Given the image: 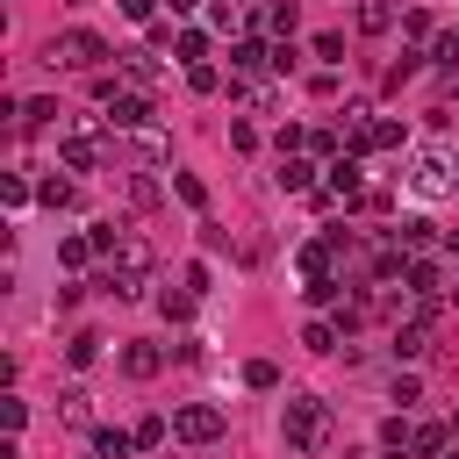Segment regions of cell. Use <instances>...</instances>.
Wrapping results in <instances>:
<instances>
[{"instance_id": "6da1fadb", "label": "cell", "mask_w": 459, "mask_h": 459, "mask_svg": "<svg viewBox=\"0 0 459 459\" xmlns=\"http://www.w3.org/2000/svg\"><path fill=\"white\" fill-rule=\"evenodd\" d=\"M280 430H287V452H323L330 445V402L323 394H294Z\"/></svg>"}, {"instance_id": "7a4b0ae2", "label": "cell", "mask_w": 459, "mask_h": 459, "mask_svg": "<svg viewBox=\"0 0 459 459\" xmlns=\"http://www.w3.org/2000/svg\"><path fill=\"white\" fill-rule=\"evenodd\" d=\"M409 186H416L423 201H445V194H459V172H452L445 151H416V158H409Z\"/></svg>"}, {"instance_id": "3957f363", "label": "cell", "mask_w": 459, "mask_h": 459, "mask_svg": "<svg viewBox=\"0 0 459 459\" xmlns=\"http://www.w3.org/2000/svg\"><path fill=\"white\" fill-rule=\"evenodd\" d=\"M172 437L179 445H215L222 437V409L215 402H179L172 409Z\"/></svg>"}, {"instance_id": "277c9868", "label": "cell", "mask_w": 459, "mask_h": 459, "mask_svg": "<svg viewBox=\"0 0 459 459\" xmlns=\"http://www.w3.org/2000/svg\"><path fill=\"white\" fill-rule=\"evenodd\" d=\"M43 57H50V65H79V72H93V65L108 57V43H100L93 29H65V36H57Z\"/></svg>"}, {"instance_id": "5b68a950", "label": "cell", "mask_w": 459, "mask_h": 459, "mask_svg": "<svg viewBox=\"0 0 459 459\" xmlns=\"http://www.w3.org/2000/svg\"><path fill=\"white\" fill-rule=\"evenodd\" d=\"M323 194H330V201H344V208H366V165H359V158L323 165Z\"/></svg>"}, {"instance_id": "8992f818", "label": "cell", "mask_w": 459, "mask_h": 459, "mask_svg": "<svg viewBox=\"0 0 459 459\" xmlns=\"http://www.w3.org/2000/svg\"><path fill=\"white\" fill-rule=\"evenodd\" d=\"M57 165H65V172H93V165H100V136H93V129H65V136H57Z\"/></svg>"}, {"instance_id": "52a82bcc", "label": "cell", "mask_w": 459, "mask_h": 459, "mask_svg": "<svg viewBox=\"0 0 459 459\" xmlns=\"http://www.w3.org/2000/svg\"><path fill=\"white\" fill-rule=\"evenodd\" d=\"M151 265H158V258H151V237H143V230H129V237L115 244V265H108V273H122V280H136V287H143V273H151Z\"/></svg>"}, {"instance_id": "ba28073f", "label": "cell", "mask_w": 459, "mask_h": 459, "mask_svg": "<svg viewBox=\"0 0 459 459\" xmlns=\"http://www.w3.org/2000/svg\"><path fill=\"white\" fill-rule=\"evenodd\" d=\"M108 129H151V93H108Z\"/></svg>"}, {"instance_id": "9c48e42d", "label": "cell", "mask_w": 459, "mask_h": 459, "mask_svg": "<svg viewBox=\"0 0 459 459\" xmlns=\"http://www.w3.org/2000/svg\"><path fill=\"white\" fill-rule=\"evenodd\" d=\"M230 72H237V79H258V72H273V50H265L258 36H237V43H230Z\"/></svg>"}, {"instance_id": "30bf717a", "label": "cell", "mask_w": 459, "mask_h": 459, "mask_svg": "<svg viewBox=\"0 0 459 459\" xmlns=\"http://www.w3.org/2000/svg\"><path fill=\"white\" fill-rule=\"evenodd\" d=\"M351 22H359V36H387V29L402 22V0H359Z\"/></svg>"}, {"instance_id": "8fae6325", "label": "cell", "mask_w": 459, "mask_h": 459, "mask_svg": "<svg viewBox=\"0 0 459 459\" xmlns=\"http://www.w3.org/2000/svg\"><path fill=\"white\" fill-rule=\"evenodd\" d=\"M273 179H280L287 194H316V186H323V179H316V158H308V151H294V158H280V172H273Z\"/></svg>"}, {"instance_id": "7c38bea8", "label": "cell", "mask_w": 459, "mask_h": 459, "mask_svg": "<svg viewBox=\"0 0 459 459\" xmlns=\"http://www.w3.org/2000/svg\"><path fill=\"white\" fill-rule=\"evenodd\" d=\"M158 366H165V351H158V344H143V337H136V344H122V373H129V380H151Z\"/></svg>"}, {"instance_id": "4fadbf2b", "label": "cell", "mask_w": 459, "mask_h": 459, "mask_svg": "<svg viewBox=\"0 0 459 459\" xmlns=\"http://www.w3.org/2000/svg\"><path fill=\"white\" fill-rule=\"evenodd\" d=\"M445 445H452L445 423H416V430H409V459H445Z\"/></svg>"}, {"instance_id": "5bb4252c", "label": "cell", "mask_w": 459, "mask_h": 459, "mask_svg": "<svg viewBox=\"0 0 459 459\" xmlns=\"http://www.w3.org/2000/svg\"><path fill=\"white\" fill-rule=\"evenodd\" d=\"M402 143H409V129H402L394 115H373V122H366V151H402Z\"/></svg>"}, {"instance_id": "9a60e30c", "label": "cell", "mask_w": 459, "mask_h": 459, "mask_svg": "<svg viewBox=\"0 0 459 459\" xmlns=\"http://www.w3.org/2000/svg\"><path fill=\"white\" fill-rule=\"evenodd\" d=\"M402 294H416V301H437V265H430V258H409V273H402Z\"/></svg>"}, {"instance_id": "2e32d148", "label": "cell", "mask_w": 459, "mask_h": 459, "mask_svg": "<svg viewBox=\"0 0 459 459\" xmlns=\"http://www.w3.org/2000/svg\"><path fill=\"white\" fill-rule=\"evenodd\" d=\"M208 22H215L222 36H237V29L251 22V0H208Z\"/></svg>"}, {"instance_id": "e0dca14e", "label": "cell", "mask_w": 459, "mask_h": 459, "mask_svg": "<svg viewBox=\"0 0 459 459\" xmlns=\"http://www.w3.org/2000/svg\"><path fill=\"white\" fill-rule=\"evenodd\" d=\"M430 351V330L423 323H394V359H423Z\"/></svg>"}, {"instance_id": "ac0fdd59", "label": "cell", "mask_w": 459, "mask_h": 459, "mask_svg": "<svg viewBox=\"0 0 459 459\" xmlns=\"http://www.w3.org/2000/svg\"><path fill=\"white\" fill-rule=\"evenodd\" d=\"M158 316H165V323H186V316H194V287H165V294H158Z\"/></svg>"}, {"instance_id": "d6986e66", "label": "cell", "mask_w": 459, "mask_h": 459, "mask_svg": "<svg viewBox=\"0 0 459 459\" xmlns=\"http://www.w3.org/2000/svg\"><path fill=\"white\" fill-rule=\"evenodd\" d=\"M337 337H344V330H337L330 316H316V323H301V344H308V351H337Z\"/></svg>"}, {"instance_id": "ffe728a7", "label": "cell", "mask_w": 459, "mask_h": 459, "mask_svg": "<svg viewBox=\"0 0 459 459\" xmlns=\"http://www.w3.org/2000/svg\"><path fill=\"white\" fill-rule=\"evenodd\" d=\"M50 115H57V100H22V108H14V122H22L29 136H36V129H50Z\"/></svg>"}, {"instance_id": "44dd1931", "label": "cell", "mask_w": 459, "mask_h": 459, "mask_svg": "<svg viewBox=\"0 0 459 459\" xmlns=\"http://www.w3.org/2000/svg\"><path fill=\"white\" fill-rule=\"evenodd\" d=\"M65 359H72V366H93V359H100V330H72Z\"/></svg>"}, {"instance_id": "7402d4cb", "label": "cell", "mask_w": 459, "mask_h": 459, "mask_svg": "<svg viewBox=\"0 0 459 459\" xmlns=\"http://www.w3.org/2000/svg\"><path fill=\"white\" fill-rule=\"evenodd\" d=\"M129 445H136V430H115V423H108V430H93V452H100V459H122Z\"/></svg>"}, {"instance_id": "603a6c76", "label": "cell", "mask_w": 459, "mask_h": 459, "mask_svg": "<svg viewBox=\"0 0 459 459\" xmlns=\"http://www.w3.org/2000/svg\"><path fill=\"white\" fill-rule=\"evenodd\" d=\"M430 65L459 72V29H437V36H430Z\"/></svg>"}, {"instance_id": "cb8c5ba5", "label": "cell", "mask_w": 459, "mask_h": 459, "mask_svg": "<svg viewBox=\"0 0 459 459\" xmlns=\"http://www.w3.org/2000/svg\"><path fill=\"white\" fill-rule=\"evenodd\" d=\"M186 65H208V29H179V43H172Z\"/></svg>"}, {"instance_id": "d4e9b609", "label": "cell", "mask_w": 459, "mask_h": 459, "mask_svg": "<svg viewBox=\"0 0 459 459\" xmlns=\"http://www.w3.org/2000/svg\"><path fill=\"white\" fill-rule=\"evenodd\" d=\"M36 201H43V208H72V201H79V186H72V179H43V186H36Z\"/></svg>"}, {"instance_id": "484cf974", "label": "cell", "mask_w": 459, "mask_h": 459, "mask_svg": "<svg viewBox=\"0 0 459 459\" xmlns=\"http://www.w3.org/2000/svg\"><path fill=\"white\" fill-rule=\"evenodd\" d=\"M86 258H93V237H57V265H72V273H79Z\"/></svg>"}, {"instance_id": "4316f807", "label": "cell", "mask_w": 459, "mask_h": 459, "mask_svg": "<svg viewBox=\"0 0 459 459\" xmlns=\"http://www.w3.org/2000/svg\"><path fill=\"white\" fill-rule=\"evenodd\" d=\"M308 301H316V308H344L351 294H344V280H308Z\"/></svg>"}, {"instance_id": "83f0119b", "label": "cell", "mask_w": 459, "mask_h": 459, "mask_svg": "<svg viewBox=\"0 0 459 459\" xmlns=\"http://www.w3.org/2000/svg\"><path fill=\"white\" fill-rule=\"evenodd\" d=\"M244 387L273 394V387H280V366H273V359H251V366H244Z\"/></svg>"}, {"instance_id": "f1b7e54d", "label": "cell", "mask_w": 459, "mask_h": 459, "mask_svg": "<svg viewBox=\"0 0 459 459\" xmlns=\"http://www.w3.org/2000/svg\"><path fill=\"white\" fill-rule=\"evenodd\" d=\"M57 409H65V423H86V416H93V394H86V387H65Z\"/></svg>"}, {"instance_id": "f546056e", "label": "cell", "mask_w": 459, "mask_h": 459, "mask_svg": "<svg viewBox=\"0 0 459 459\" xmlns=\"http://www.w3.org/2000/svg\"><path fill=\"white\" fill-rule=\"evenodd\" d=\"M294 22H301V14H294V0H280V7H265V29H273V36H280V43H287V36H294Z\"/></svg>"}, {"instance_id": "4dcf8cb0", "label": "cell", "mask_w": 459, "mask_h": 459, "mask_svg": "<svg viewBox=\"0 0 459 459\" xmlns=\"http://www.w3.org/2000/svg\"><path fill=\"white\" fill-rule=\"evenodd\" d=\"M115 57H122V72H129V79H136V86H151V79H158V65H151V57H143V50H115Z\"/></svg>"}, {"instance_id": "1f68e13d", "label": "cell", "mask_w": 459, "mask_h": 459, "mask_svg": "<svg viewBox=\"0 0 459 459\" xmlns=\"http://www.w3.org/2000/svg\"><path fill=\"white\" fill-rule=\"evenodd\" d=\"M172 194H179V201H186V208H208V186H201V179H194V172H172Z\"/></svg>"}, {"instance_id": "d6a6232c", "label": "cell", "mask_w": 459, "mask_h": 459, "mask_svg": "<svg viewBox=\"0 0 459 459\" xmlns=\"http://www.w3.org/2000/svg\"><path fill=\"white\" fill-rule=\"evenodd\" d=\"M430 237H437V222H423V215H416V222H402V251H409V258H416Z\"/></svg>"}, {"instance_id": "836d02e7", "label": "cell", "mask_w": 459, "mask_h": 459, "mask_svg": "<svg viewBox=\"0 0 459 459\" xmlns=\"http://www.w3.org/2000/svg\"><path fill=\"white\" fill-rule=\"evenodd\" d=\"M165 430H172L165 416H143V423H136V445H143V452H158V445H165Z\"/></svg>"}, {"instance_id": "e575fe53", "label": "cell", "mask_w": 459, "mask_h": 459, "mask_svg": "<svg viewBox=\"0 0 459 459\" xmlns=\"http://www.w3.org/2000/svg\"><path fill=\"white\" fill-rule=\"evenodd\" d=\"M409 430H416V423H402V416H387V423H380V445H387V452H409Z\"/></svg>"}, {"instance_id": "d590c367", "label": "cell", "mask_w": 459, "mask_h": 459, "mask_svg": "<svg viewBox=\"0 0 459 459\" xmlns=\"http://www.w3.org/2000/svg\"><path fill=\"white\" fill-rule=\"evenodd\" d=\"M316 57H323V72H330V65L344 57V36H337V29H323V36H316Z\"/></svg>"}, {"instance_id": "8d00e7d4", "label": "cell", "mask_w": 459, "mask_h": 459, "mask_svg": "<svg viewBox=\"0 0 459 459\" xmlns=\"http://www.w3.org/2000/svg\"><path fill=\"white\" fill-rule=\"evenodd\" d=\"M416 72H423V57H416V50H402V57L387 65V86H402V79H416Z\"/></svg>"}, {"instance_id": "74e56055", "label": "cell", "mask_w": 459, "mask_h": 459, "mask_svg": "<svg viewBox=\"0 0 459 459\" xmlns=\"http://www.w3.org/2000/svg\"><path fill=\"white\" fill-rule=\"evenodd\" d=\"M186 86H194V93H215L222 72H215V65H186Z\"/></svg>"}, {"instance_id": "f35d334b", "label": "cell", "mask_w": 459, "mask_h": 459, "mask_svg": "<svg viewBox=\"0 0 459 459\" xmlns=\"http://www.w3.org/2000/svg\"><path fill=\"white\" fill-rule=\"evenodd\" d=\"M402 36H416V43H423V36H430V14H423V7H402Z\"/></svg>"}, {"instance_id": "ab89813d", "label": "cell", "mask_w": 459, "mask_h": 459, "mask_svg": "<svg viewBox=\"0 0 459 459\" xmlns=\"http://www.w3.org/2000/svg\"><path fill=\"white\" fill-rule=\"evenodd\" d=\"M129 201H136V208H151V201H158V179H143V172H129Z\"/></svg>"}, {"instance_id": "60d3db41", "label": "cell", "mask_w": 459, "mask_h": 459, "mask_svg": "<svg viewBox=\"0 0 459 459\" xmlns=\"http://www.w3.org/2000/svg\"><path fill=\"white\" fill-rule=\"evenodd\" d=\"M0 194H7V208H22V201H29V179H22V172H7V179H0Z\"/></svg>"}, {"instance_id": "b9f144b4", "label": "cell", "mask_w": 459, "mask_h": 459, "mask_svg": "<svg viewBox=\"0 0 459 459\" xmlns=\"http://www.w3.org/2000/svg\"><path fill=\"white\" fill-rule=\"evenodd\" d=\"M0 423H7V430H22V423H29V402H14V394H7V402H0Z\"/></svg>"}, {"instance_id": "7bdbcfd3", "label": "cell", "mask_w": 459, "mask_h": 459, "mask_svg": "<svg viewBox=\"0 0 459 459\" xmlns=\"http://www.w3.org/2000/svg\"><path fill=\"white\" fill-rule=\"evenodd\" d=\"M122 14L129 22H158V0H122Z\"/></svg>"}, {"instance_id": "ee69618b", "label": "cell", "mask_w": 459, "mask_h": 459, "mask_svg": "<svg viewBox=\"0 0 459 459\" xmlns=\"http://www.w3.org/2000/svg\"><path fill=\"white\" fill-rule=\"evenodd\" d=\"M445 251H452V258H459V230H445Z\"/></svg>"}, {"instance_id": "f6af8a7d", "label": "cell", "mask_w": 459, "mask_h": 459, "mask_svg": "<svg viewBox=\"0 0 459 459\" xmlns=\"http://www.w3.org/2000/svg\"><path fill=\"white\" fill-rule=\"evenodd\" d=\"M194 7H201V0H172V14H194Z\"/></svg>"}, {"instance_id": "bcb514c9", "label": "cell", "mask_w": 459, "mask_h": 459, "mask_svg": "<svg viewBox=\"0 0 459 459\" xmlns=\"http://www.w3.org/2000/svg\"><path fill=\"white\" fill-rule=\"evenodd\" d=\"M452 437H459V423H452Z\"/></svg>"}, {"instance_id": "7dc6e473", "label": "cell", "mask_w": 459, "mask_h": 459, "mask_svg": "<svg viewBox=\"0 0 459 459\" xmlns=\"http://www.w3.org/2000/svg\"><path fill=\"white\" fill-rule=\"evenodd\" d=\"M445 459H459V452H445Z\"/></svg>"}, {"instance_id": "c3c4849f", "label": "cell", "mask_w": 459, "mask_h": 459, "mask_svg": "<svg viewBox=\"0 0 459 459\" xmlns=\"http://www.w3.org/2000/svg\"><path fill=\"white\" fill-rule=\"evenodd\" d=\"M93 459H100V452H93Z\"/></svg>"}]
</instances>
